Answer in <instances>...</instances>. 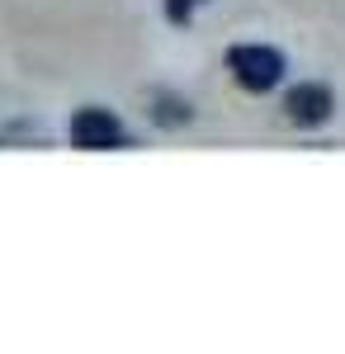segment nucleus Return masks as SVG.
<instances>
[{"label": "nucleus", "instance_id": "f257e3e1", "mask_svg": "<svg viewBox=\"0 0 345 354\" xmlns=\"http://www.w3.org/2000/svg\"><path fill=\"white\" fill-rule=\"evenodd\" d=\"M227 66H232V76H237L241 90H274L279 76H284V57L274 53V48H260V43H241L227 53Z\"/></svg>", "mask_w": 345, "mask_h": 354}, {"label": "nucleus", "instance_id": "7ed1b4c3", "mask_svg": "<svg viewBox=\"0 0 345 354\" xmlns=\"http://www.w3.org/2000/svg\"><path fill=\"white\" fill-rule=\"evenodd\" d=\"M284 109H289V118L298 123V128H317V123H326V118H331L336 100H331V90H326V85L312 81V85H298V90H289Z\"/></svg>", "mask_w": 345, "mask_h": 354}, {"label": "nucleus", "instance_id": "20e7f679", "mask_svg": "<svg viewBox=\"0 0 345 354\" xmlns=\"http://www.w3.org/2000/svg\"><path fill=\"white\" fill-rule=\"evenodd\" d=\"M194 5H199V0H166V15H170V24H185Z\"/></svg>", "mask_w": 345, "mask_h": 354}, {"label": "nucleus", "instance_id": "f03ea898", "mask_svg": "<svg viewBox=\"0 0 345 354\" xmlns=\"http://www.w3.org/2000/svg\"><path fill=\"white\" fill-rule=\"evenodd\" d=\"M71 142L80 151H109V147H123V123L109 109H80L71 118Z\"/></svg>", "mask_w": 345, "mask_h": 354}]
</instances>
